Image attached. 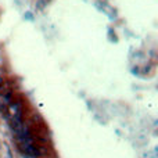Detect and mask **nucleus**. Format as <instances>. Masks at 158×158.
Instances as JSON below:
<instances>
[{
  "label": "nucleus",
  "mask_w": 158,
  "mask_h": 158,
  "mask_svg": "<svg viewBox=\"0 0 158 158\" xmlns=\"http://www.w3.org/2000/svg\"><path fill=\"white\" fill-rule=\"evenodd\" d=\"M11 101L13 100H11V96L8 93H0V111H2V114H4V117L7 112V107Z\"/></svg>",
  "instance_id": "obj_1"
},
{
  "label": "nucleus",
  "mask_w": 158,
  "mask_h": 158,
  "mask_svg": "<svg viewBox=\"0 0 158 158\" xmlns=\"http://www.w3.org/2000/svg\"><path fill=\"white\" fill-rule=\"evenodd\" d=\"M3 83H4V81H3V78L0 77V89H2V87H3Z\"/></svg>",
  "instance_id": "obj_2"
},
{
  "label": "nucleus",
  "mask_w": 158,
  "mask_h": 158,
  "mask_svg": "<svg viewBox=\"0 0 158 158\" xmlns=\"http://www.w3.org/2000/svg\"><path fill=\"white\" fill-rule=\"evenodd\" d=\"M6 158H11V154H10V153H7V156H6Z\"/></svg>",
  "instance_id": "obj_3"
}]
</instances>
